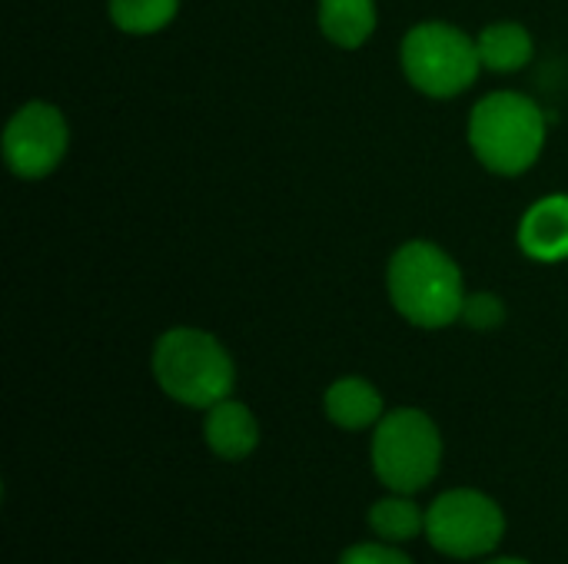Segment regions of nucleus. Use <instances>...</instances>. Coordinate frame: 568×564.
I'll return each instance as SVG.
<instances>
[{"mask_svg": "<svg viewBox=\"0 0 568 564\" xmlns=\"http://www.w3.org/2000/svg\"><path fill=\"white\" fill-rule=\"evenodd\" d=\"M386 293L393 309L416 329L459 322L469 296L459 263L433 239H409L389 256Z\"/></svg>", "mask_w": 568, "mask_h": 564, "instance_id": "1", "label": "nucleus"}, {"mask_svg": "<svg viewBox=\"0 0 568 564\" xmlns=\"http://www.w3.org/2000/svg\"><path fill=\"white\" fill-rule=\"evenodd\" d=\"M399 63L413 90L433 100H453L466 93L483 70L476 37L446 20L413 23L399 43Z\"/></svg>", "mask_w": 568, "mask_h": 564, "instance_id": "4", "label": "nucleus"}, {"mask_svg": "<svg viewBox=\"0 0 568 564\" xmlns=\"http://www.w3.org/2000/svg\"><path fill=\"white\" fill-rule=\"evenodd\" d=\"M459 322H466L469 329H479V332H493V329H499L506 322V302L489 289L469 293Z\"/></svg>", "mask_w": 568, "mask_h": 564, "instance_id": "15", "label": "nucleus"}, {"mask_svg": "<svg viewBox=\"0 0 568 564\" xmlns=\"http://www.w3.org/2000/svg\"><path fill=\"white\" fill-rule=\"evenodd\" d=\"M476 47H479L483 70H493V73H516V70L529 66L532 53H536V40H532L529 27H523L516 20H496V23L483 27L476 37Z\"/></svg>", "mask_w": 568, "mask_h": 564, "instance_id": "12", "label": "nucleus"}, {"mask_svg": "<svg viewBox=\"0 0 568 564\" xmlns=\"http://www.w3.org/2000/svg\"><path fill=\"white\" fill-rule=\"evenodd\" d=\"M203 439L213 455H220L226 462H240V459L253 455V449L260 445V422L250 412V406H243L236 399H223L213 409H206Z\"/></svg>", "mask_w": 568, "mask_h": 564, "instance_id": "9", "label": "nucleus"}, {"mask_svg": "<svg viewBox=\"0 0 568 564\" xmlns=\"http://www.w3.org/2000/svg\"><path fill=\"white\" fill-rule=\"evenodd\" d=\"M523 256L532 263H566L568 259V193L536 199L516 229Z\"/></svg>", "mask_w": 568, "mask_h": 564, "instance_id": "8", "label": "nucleus"}, {"mask_svg": "<svg viewBox=\"0 0 568 564\" xmlns=\"http://www.w3.org/2000/svg\"><path fill=\"white\" fill-rule=\"evenodd\" d=\"M106 13L120 33L150 37V33L166 30L176 20L180 0H110Z\"/></svg>", "mask_w": 568, "mask_h": 564, "instance_id": "13", "label": "nucleus"}, {"mask_svg": "<svg viewBox=\"0 0 568 564\" xmlns=\"http://www.w3.org/2000/svg\"><path fill=\"white\" fill-rule=\"evenodd\" d=\"M546 113L542 106L516 90L486 93L466 123V140L483 170L496 176L529 173L546 150Z\"/></svg>", "mask_w": 568, "mask_h": 564, "instance_id": "2", "label": "nucleus"}, {"mask_svg": "<svg viewBox=\"0 0 568 564\" xmlns=\"http://www.w3.org/2000/svg\"><path fill=\"white\" fill-rule=\"evenodd\" d=\"M320 33L339 50H359L379 23L376 0H320L316 7Z\"/></svg>", "mask_w": 568, "mask_h": 564, "instance_id": "11", "label": "nucleus"}, {"mask_svg": "<svg viewBox=\"0 0 568 564\" xmlns=\"http://www.w3.org/2000/svg\"><path fill=\"white\" fill-rule=\"evenodd\" d=\"M369 529L383 539V542H409L426 529V515L423 509L409 499V495H389L379 499L369 509Z\"/></svg>", "mask_w": 568, "mask_h": 564, "instance_id": "14", "label": "nucleus"}, {"mask_svg": "<svg viewBox=\"0 0 568 564\" xmlns=\"http://www.w3.org/2000/svg\"><path fill=\"white\" fill-rule=\"evenodd\" d=\"M323 409H326L329 422L346 432H363L369 425H379V419L386 416L379 389L363 376L336 379L323 396Z\"/></svg>", "mask_w": 568, "mask_h": 564, "instance_id": "10", "label": "nucleus"}, {"mask_svg": "<svg viewBox=\"0 0 568 564\" xmlns=\"http://www.w3.org/2000/svg\"><path fill=\"white\" fill-rule=\"evenodd\" d=\"M506 535L503 509L476 489H449L426 512V539L439 555L479 558Z\"/></svg>", "mask_w": 568, "mask_h": 564, "instance_id": "6", "label": "nucleus"}, {"mask_svg": "<svg viewBox=\"0 0 568 564\" xmlns=\"http://www.w3.org/2000/svg\"><path fill=\"white\" fill-rule=\"evenodd\" d=\"M70 146V126L57 103L27 100L3 126V163L17 180H43L57 173Z\"/></svg>", "mask_w": 568, "mask_h": 564, "instance_id": "7", "label": "nucleus"}, {"mask_svg": "<svg viewBox=\"0 0 568 564\" xmlns=\"http://www.w3.org/2000/svg\"><path fill=\"white\" fill-rule=\"evenodd\" d=\"M373 472L396 495L423 492L443 465V435L423 409H393L373 432Z\"/></svg>", "mask_w": 568, "mask_h": 564, "instance_id": "5", "label": "nucleus"}, {"mask_svg": "<svg viewBox=\"0 0 568 564\" xmlns=\"http://www.w3.org/2000/svg\"><path fill=\"white\" fill-rule=\"evenodd\" d=\"M489 564H529V562H523V558H496V562H489Z\"/></svg>", "mask_w": 568, "mask_h": 564, "instance_id": "17", "label": "nucleus"}, {"mask_svg": "<svg viewBox=\"0 0 568 564\" xmlns=\"http://www.w3.org/2000/svg\"><path fill=\"white\" fill-rule=\"evenodd\" d=\"M150 369L156 386L180 406L213 409L233 396L236 362L230 349L206 329L173 326L153 342Z\"/></svg>", "mask_w": 568, "mask_h": 564, "instance_id": "3", "label": "nucleus"}, {"mask_svg": "<svg viewBox=\"0 0 568 564\" xmlns=\"http://www.w3.org/2000/svg\"><path fill=\"white\" fill-rule=\"evenodd\" d=\"M339 564H413V558L406 552L379 545V542H359L343 552Z\"/></svg>", "mask_w": 568, "mask_h": 564, "instance_id": "16", "label": "nucleus"}]
</instances>
